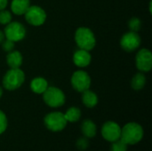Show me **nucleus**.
<instances>
[{"label": "nucleus", "mask_w": 152, "mask_h": 151, "mask_svg": "<svg viewBox=\"0 0 152 151\" xmlns=\"http://www.w3.org/2000/svg\"><path fill=\"white\" fill-rule=\"evenodd\" d=\"M143 129L137 123H128L121 129L120 140L126 144L134 145L142 141Z\"/></svg>", "instance_id": "f257e3e1"}, {"label": "nucleus", "mask_w": 152, "mask_h": 151, "mask_svg": "<svg viewBox=\"0 0 152 151\" xmlns=\"http://www.w3.org/2000/svg\"><path fill=\"white\" fill-rule=\"evenodd\" d=\"M75 41L80 49L90 51L95 46V36L93 31L85 27L78 28L75 33Z\"/></svg>", "instance_id": "f03ea898"}, {"label": "nucleus", "mask_w": 152, "mask_h": 151, "mask_svg": "<svg viewBox=\"0 0 152 151\" xmlns=\"http://www.w3.org/2000/svg\"><path fill=\"white\" fill-rule=\"evenodd\" d=\"M25 80L24 72L19 69H9L4 78H3V85L5 89L13 91L20 87Z\"/></svg>", "instance_id": "7ed1b4c3"}, {"label": "nucleus", "mask_w": 152, "mask_h": 151, "mask_svg": "<svg viewBox=\"0 0 152 151\" xmlns=\"http://www.w3.org/2000/svg\"><path fill=\"white\" fill-rule=\"evenodd\" d=\"M44 101L52 108H58L64 104L65 95L61 90L57 87L51 86L43 93Z\"/></svg>", "instance_id": "20e7f679"}, {"label": "nucleus", "mask_w": 152, "mask_h": 151, "mask_svg": "<svg viewBox=\"0 0 152 151\" xmlns=\"http://www.w3.org/2000/svg\"><path fill=\"white\" fill-rule=\"evenodd\" d=\"M45 125L50 131L60 132L67 125V120L61 112H52L45 116L44 119Z\"/></svg>", "instance_id": "39448f33"}, {"label": "nucleus", "mask_w": 152, "mask_h": 151, "mask_svg": "<svg viewBox=\"0 0 152 151\" xmlns=\"http://www.w3.org/2000/svg\"><path fill=\"white\" fill-rule=\"evenodd\" d=\"M4 35L6 39H9L12 42H18L24 38L26 35V29L20 22H10L4 28Z\"/></svg>", "instance_id": "423d86ee"}, {"label": "nucleus", "mask_w": 152, "mask_h": 151, "mask_svg": "<svg viewBox=\"0 0 152 151\" xmlns=\"http://www.w3.org/2000/svg\"><path fill=\"white\" fill-rule=\"evenodd\" d=\"M26 20L33 26H40L44 24L46 19L45 12L39 6L31 5L24 13Z\"/></svg>", "instance_id": "0eeeda50"}, {"label": "nucleus", "mask_w": 152, "mask_h": 151, "mask_svg": "<svg viewBox=\"0 0 152 151\" xmlns=\"http://www.w3.org/2000/svg\"><path fill=\"white\" fill-rule=\"evenodd\" d=\"M71 85L75 90L79 93H83L86 90H88L91 85L90 76L83 70H77L74 72L71 77Z\"/></svg>", "instance_id": "6e6552de"}, {"label": "nucleus", "mask_w": 152, "mask_h": 151, "mask_svg": "<svg viewBox=\"0 0 152 151\" xmlns=\"http://www.w3.org/2000/svg\"><path fill=\"white\" fill-rule=\"evenodd\" d=\"M102 135L106 141L114 142L120 139L121 128L117 123L113 121H108L102 128Z\"/></svg>", "instance_id": "1a4fd4ad"}, {"label": "nucleus", "mask_w": 152, "mask_h": 151, "mask_svg": "<svg viewBox=\"0 0 152 151\" xmlns=\"http://www.w3.org/2000/svg\"><path fill=\"white\" fill-rule=\"evenodd\" d=\"M136 67L140 71L149 72L152 68V53L149 49H142L136 54Z\"/></svg>", "instance_id": "9d476101"}, {"label": "nucleus", "mask_w": 152, "mask_h": 151, "mask_svg": "<svg viewBox=\"0 0 152 151\" xmlns=\"http://www.w3.org/2000/svg\"><path fill=\"white\" fill-rule=\"evenodd\" d=\"M121 47L126 52H133L136 50L141 44V38L139 35L134 31L126 33L120 41Z\"/></svg>", "instance_id": "9b49d317"}, {"label": "nucleus", "mask_w": 152, "mask_h": 151, "mask_svg": "<svg viewBox=\"0 0 152 151\" xmlns=\"http://www.w3.org/2000/svg\"><path fill=\"white\" fill-rule=\"evenodd\" d=\"M91 54L89 53L88 51L86 50H83V49H79L77 50L73 56V61L74 63L80 68H85L86 66H88L91 62Z\"/></svg>", "instance_id": "f8f14e48"}, {"label": "nucleus", "mask_w": 152, "mask_h": 151, "mask_svg": "<svg viewBox=\"0 0 152 151\" xmlns=\"http://www.w3.org/2000/svg\"><path fill=\"white\" fill-rule=\"evenodd\" d=\"M29 6H30L29 0H12L11 4V9L12 12L17 15L24 14Z\"/></svg>", "instance_id": "ddd939ff"}, {"label": "nucleus", "mask_w": 152, "mask_h": 151, "mask_svg": "<svg viewBox=\"0 0 152 151\" xmlns=\"http://www.w3.org/2000/svg\"><path fill=\"white\" fill-rule=\"evenodd\" d=\"M6 61L11 69H19L22 64V55L18 51H12L8 53Z\"/></svg>", "instance_id": "4468645a"}, {"label": "nucleus", "mask_w": 152, "mask_h": 151, "mask_svg": "<svg viewBox=\"0 0 152 151\" xmlns=\"http://www.w3.org/2000/svg\"><path fill=\"white\" fill-rule=\"evenodd\" d=\"M48 87L47 81L43 77H36L31 81L30 88L35 93H43Z\"/></svg>", "instance_id": "2eb2a0df"}, {"label": "nucleus", "mask_w": 152, "mask_h": 151, "mask_svg": "<svg viewBox=\"0 0 152 151\" xmlns=\"http://www.w3.org/2000/svg\"><path fill=\"white\" fill-rule=\"evenodd\" d=\"M82 100H83V103L87 108H94L98 103V97H97V95L94 92L90 91L89 89L83 92Z\"/></svg>", "instance_id": "dca6fc26"}, {"label": "nucleus", "mask_w": 152, "mask_h": 151, "mask_svg": "<svg viewBox=\"0 0 152 151\" xmlns=\"http://www.w3.org/2000/svg\"><path fill=\"white\" fill-rule=\"evenodd\" d=\"M82 132L84 135L87 138H93L96 134V125L95 124L89 119L85 120L82 123Z\"/></svg>", "instance_id": "f3484780"}, {"label": "nucleus", "mask_w": 152, "mask_h": 151, "mask_svg": "<svg viewBox=\"0 0 152 151\" xmlns=\"http://www.w3.org/2000/svg\"><path fill=\"white\" fill-rule=\"evenodd\" d=\"M64 117H65L67 122H71V123L77 122L79 120V118L81 117V111L78 108L71 107L64 114Z\"/></svg>", "instance_id": "a211bd4d"}, {"label": "nucleus", "mask_w": 152, "mask_h": 151, "mask_svg": "<svg viewBox=\"0 0 152 151\" xmlns=\"http://www.w3.org/2000/svg\"><path fill=\"white\" fill-rule=\"evenodd\" d=\"M145 83H146L145 76L142 73H138L133 77L131 85L134 90H141L145 85Z\"/></svg>", "instance_id": "6ab92c4d"}, {"label": "nucleus", "mask_w": 152, "mask_h": 151, "mask_svg": "<svg viewBox=\"0 0 152 151\" xmlns=\"http://www.w3.org/2000/svg\"><path fill=\"white\" fill-rule=\"evenodd\" d=\"M127 150V144L123 142L120 139L114 142L111 146V151H126Z\"/></svg>", "instance_id": "aec40b11"}, {"label": "nucleus", "mask_w": 152, "mask_h": 151, "mask_svg": "<svg viewBox=\"0 0 152 151\" xmlns=\"http://www.w3.org/2000/svg\"><path fill=\"white\" fill-rule=\"evenodd\" d=\"M12 20V15L8 11H0V24L7 25Z\"/></svg>", "instance_id": "412c9836"}, {"label": "nucleus", "mask_w": 152, "mask_h": 151, "mask_svg": "<svg viewBox=\"0 0 152 151\" xmlns=\"http://www.w3.org/2000/svg\"><path fill=\"white\" fill-rule=\"evenodd\" d=\"M141 25H142L141 20L138 18L131 19L128 23V26H129V28L131 29V31H134V32H137L141 28Z\"/></svg>", "instance_id": "4be33fe9"}, {"label": "nucleus", "mask_w": 152, "mask_h": 151, "mask_svg": "<svg viewBox=\"0 0 152 151\" xmlns=\"http://www.w3.org/2000/svg\"><path fill=\"white\" fill-rule=\"evenodd\" d=\"M7 127V118L5 114L0 110V134H2Z\"/></svg>", "instance_id": "5701e85b"}, {"label": "nucleus", "mask_w": 152, "mask_h": 151, "mask_svg": "<svg viewBox=\"0 0 152 151\" xmlns=\"http://www.w3.org/2000/svg\"><path fill=\"white\" fill-rule=\"evenodd\" d=\"M2 44V47L3 49L7 52V53H10L13 50L14 48V42L9 40V39H5V40H3V42L1 43Z\"/></svg>", "instance_id": "b1692460"}, {"label": "nucleus", "mask_w": 152, "mask_h": 151, "mask_svg": "<svg viewBox=\"0 0 152 151\" xmlns=\"http://www.w3.org/2000/svg\"><path fill=\"white\" fill-rule=\"evenodd\" d=\"M77 146L79 150H86V147L88 146V142L86 139L85 138H82V139H79L77 142Z\"/></svg>", "instance_id": "393cba45"}, {"label": "nucleus", "mask_w": 152, "mask_h": 151, "mask_svg": "<svg viewBox=\"0 0 152 151\" xmlns=\"http://www.w3.org/2000/svg\"><path fill=\"white\" fill-rule=\"evenodd\" d=\"M7 3H8L7 0H0V11L4 10L6 7Z\"/></svg>", "instance_id": "a878e982"}, {"label": "nucleus", "mask_w": 152, "mask_h": 151, "mask_svg": "<svg viewBox=\"0 0 152 151\" xmlns=\"http://www.w3.org/2000/svg\"><path fill=\"white\" fill-rule=\"evenodd\" d=\"M4 38V35L3 31H1V30H0V44L3 42Z\"/></svg>", "instance_id": "bb28decb"}, {"label": "nucleus", "mask_w": 152, "mask_h": 151, "mask_svg": "<svg viewBox=\"0 0 152 151\" xmlns=\"http://www.w3.org/2000/svg\"><path fill=\"white\" fill-rule=\"evenodd\" d=\"M2 95H3V90H2V88L0 87V98L2 97Z\"/></svg>", "instance_id": "cd10ccee"}, {"label": "nucleus", "mask_w": 152, "mask_h": 151, "mask_svg": "<svg viewBox=\"0 0 152 151\" xmlns=\"http://www.w3.org/2000/svg\"><path fill=\"white\" fill-rule=\"evenodd\" d=\"M150 11H151V2L150 3Z\"/></svg>", "instance_id": "c85d7f7f"}]
</instances>
